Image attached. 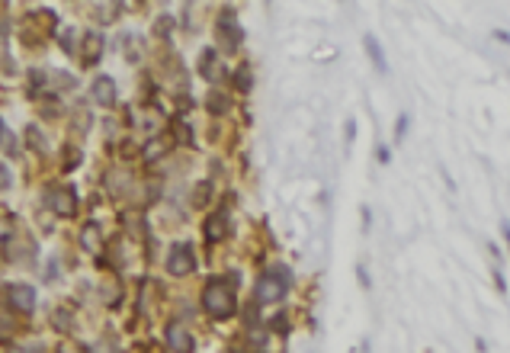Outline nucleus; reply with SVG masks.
Instances as JSON below:
<instances>
[{
    "label": "nucleus",
    "instance_id": "f257e3e1",
    "mask_svg": "<svg viewBox=\"0 0 510 353\" xmlns=\"http://www.w3.org/2000/svg\"><path fill=\"white\" fill-rule=\"evenodd\" d=\"M202 309L218 321L231 318L234 311H238V295H234L231 279H209L206 289H202Z\"/></svg>",
    "mask_w": 510,
    "mask_h": 353
},
{
    "label": "nucleus",
    "instance_id": "f03ea898",
    "mask_svg": "<svg viewBox=\"0 0 510 353\" xmlns=\"http://www.w3.org/2000/svg\"><path fill=\"white\" fill-rule=\"evenodd\" d=\"M286 293H289V270H286V267L267 270V273L257 279V289H254V295H257L260 305H277V302H283Z\"/></svg>",
    "mask_w": 510,
    "mask_h": 353
},
{
    "label": "nucleus",
    "instance_id": "7ed1b4c3",
    "mask_svg": "<svg viewBox=\"0 0 510 353\" xmlns=\"http://www.w3.org/2000/svg\"><path fill=\"white\" fill-rule=\"evenodd\" d=\"M196 270V254L190 244H174V251L167 257V273L170 277H186Z\"/></svg>",
    "mask_w": 510,
    "mask_h": 353
},
{
    "label": "nucleus",
    "instance_id": "20e7f679",
    "mask_svg": "<svg viewBox=\"0 0 510 353\" xmlns=\"http://www.w3.org/2000/svg\"><path fill=\"white\" fill-rule=\"evenodd\" d=\"M49 206L58 215H74L77 212V193L71 190V186H55V190H49Z\"/></svg>",
    "mask_w": 510,
    "mask_h": 353
},
{
    "label": "nucleus",
    "instance_id": "39448f33",
    "mask_svg": "<svg viewBox=\"0 0 510 353\" xmlns=\"http://www.w3.org/2000/svg\"><path fill=\"white\" fill-rule=\"evenodd\" d=\"M7 302L13 305L17 311H29L35 309V289L26 286V283H13V286H7Z\"/></svg>",
    "mask_w": 510,
    "mask_h": 353
},
{
    "label": "nucleus",
    "instance_id": "423d86ee",
    "mask_svg": "<svg viewBox=\"0 0 510 353\" xmlns=\"http://www.w3.org/2000/svg\"><path fill=\"white\" fill-rule=\"evenodd\" d=\"M93 100L100 103V106H113L116 103V84H113V77H97L93 81Z\"/></svg>",
    "mask_w": 510,
    "mask_h": 353
},
{
    "label": "nucleus",
    "instance_id": "0eeeda50",
    "mask_svg": "<svg viewBox=\"0 0 510 353\" xmlns=\"http://www.w3.org/2000/svg\"><path fill=\"white\" fill-rule=\"evenodd\" d=\"M202 235H206V241H222V238L228 235L225 212H215V215H209V219H206V225H202Z\"/></svg>",
    "mask_w": 510,
    "mask_h": 353
},
{
    "label": "nucleus",
    "instance_id": "6e6552de",
    "mask_svg": "<svg viewBox=\"0 0 510 353\" xmlns=\"http://www.w3.org/2000/svg\"><path fill=\"white\" fill-rule=\"evenodd\" d=\"M167 344L174 353H192V337L180 325H170L167 328Z\"/></svg>",
    "mask_w": 510,
    "mask_h": 353
},
{
    "label": "nucleus",
    "instance_id": "1a4fd4ad",
    "mask_svg": "<svg viewBox=\"0 0 510 353\" xmlns=\"http://www.w3.org/2000/svg\"><path fill=\"white\" fill-rule=\"evenodd\" d=\"M218 39H222V49H238V42H241V29L225 17L222 23H218Z\"/></svg>",
    "mask_w": 510,
    "mask_h": 353
},
{
    "label": "nucleus",
    "instance_id": "9d476101",
    "mask_svg": "<svg viewBox=\"0 0 510 353\" xmlns=\"http://www.w3.org/2000/svg\"><path fill=\"white\" fill-rule=\"evenodd\" d=\"M366 51H369V58H372V65H376V71H388V61H385V55H382V49H379V42H376V35H366Z\"/></svg>",
    "mask_w": 510,
    "mask_h": 353
},
{
    "label": "nucleus",
    "instance_id": "9b49d317",
    "mask_svg": "<svg viewBox=\"0 0 510 353\" xmlns=\"http://www.w3.org/2000/svg\"><path fill=\"white\" fill-rule=\"evenodd\" d=\"M199 74L202 77H209V81H215L218 77V67H215V51H202V58H199Z\"/></svg>",
    "mask_w": 510,
    "mask_h": 353
},
{
    "label": "nucleus",
    "instance_id": "f8f14e48",
    "mask_svg": "<svg viewBox=\"0 0 510 353\" xmlns=\"http://www.w3.org/2000/svg\"><path fill=\"white\" fill-rule=\"evenodd\" d=\"M81 241H84V247L90 254L100 251V231H97V225H87L84 228V235H81Z\"/></svg>",
    "mask_w": 510,
    "mask_h": 353
},
{
    "label": "nucleus",
    "instance_id": "ddd939ff",
    "mask_svg": "<svg viewBox=\"0 0 510 353\" xmlns=\"http://www.w3.org/2000/svg\"><path fill=\"white\" fill-rule=\"evenodd\" d=\"M206 106H209L212 113H225V110H228V100L222 97V93H209V100H206Z\"/></svg>",
    "mask_w": 510,
    "mask_h": 353
},
{
    "label": "nucleus",
    "instance_id": "4468645a",
    "mask_svg": "<svg viewBox=\"0 0 510 353\" xmlns=\"http://www.w3.org/2000/svg\"><path fill=\"white\" fill-rule=\"evenodd\" d=\"M10 183H13V176H10V170L3 167V164H0V190H7Z\"/></svg>",
    "mask_w": 510,
    "mask_h": 353
},
{
    "label": "nucleus",
    "instance_id": "2eb2a0df",
    "mask_svg": "<svg viewBox=\"0 0 510 353\" xmlns=\"http://www.w3.org/2000/svg\"><path fill=\"white\" fill-rule=\"evenodd\" d=\"M238 87H241V90L251 87V74H247V67H241V74H238Z\"/></svg>",
    "mask_w": 510,
    "mask_h": 353
},
{
    "label": "nucleus",
    "instance_id": "dca6fc26",
    "mask_svg": "<svg viewBox=\"0 0 510 353\" xmlns=\"http://www.w3.org/2000/svg\"><path fill=\"white\" fill-rule=\"evenodd\" d=\"M404 126H408V116H402V119H398V138H402V135H404Z\"/></svg>",
    "mask_w": 510,
    "mask_h": 353
},
{
    "label": "nucleus",
    "instance_id": "f3484780",
    "mask_svg": "<svg viewBox=\"0 0 510 353\" xmlns=\"http://www.w3.org/2000/svg\"><path fill=\"white\" fill-rule=\"evenodd\" d=\"M58 353H84V350H81V347H61Z\"/></svg>",
    "mask_w": 510,
    "mask_h": 353
},
{
    "label": "nucleus",
    "instance_id": "a211bd4d",
    "mask_svg": "<svg viewBox=\"0 0 510 353\" xmlns=\"http://www.w3.org/2000/svg\"><path fill=\"white\" fill-rule=\"evenodd\" d=\"M504 238H507V244H510V225H504Z\"/></svg>",
    "mask_w": 510,
    "mask_h": 353
},
{
    "label": "nucleus",
    "instance_id": "6ab92c4d",
    "mask_svg": "<svg viewBox=\"0 0 510 353\" xmlns=\"http://www.w3.org/2000/svg\"><path fill=\"white\" fill-rule=\"evenodd\" d=\"M3 135H7V129H3V122H0V138H3Z\"/></svg>",
    "mask_w": 510,
    "mask_h": 353
}]
</instances>
